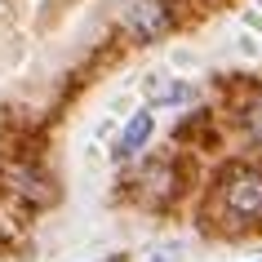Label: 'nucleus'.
Returning <instances> with one entry per match:
<instances>
[{"instance_id":"1","label":"nucleus","mask_w":262,"mask_h":262,"mask_svg":"<svg viewBox=\"0 0 262 262\" xmlns=\"http://www.w3.org/2000/svg\"><path fill=\"white\" fill-rule=\"evenodd\" d=\"M218 209L222 218H231L235 227H253L262 222V169L231 165L218 182Z\"/></svg>"},{"instance_id":"2","label":"nucleus","mask_w":262,"mask_h":262,"mask_svg":"<svg viewBox=\"0 0 262 262\" xmlns=\"http://www.w3.org/2000/svg\"><path fill=\"white\" fill-rule=\"evenodd\" d=\"M151 134H156V116H151V111H134L129 124L120 129V138H116V160H134V156L147 147Z\"/></svg>"},{"instance_id":"3","label":"nucleus","mask_w":262,"mask_h":262,"mask_svg":"<svg viewBox=\"0 0 262 262\" xmlns=\"http://www.w3.org/2000/svg\"><path fill=\"white\" fill-rule=\"evenodd\" d=\"M195 84L182 80V76H151L147 80V102L151 107H182V102H191Z\"/></svg>"},{"instance_id":"4","label":"nucleus","mask_w":262,"mask_h":262,"mask_svg":"<svg viewBox=\"0 0 262 262\" xmlns=\"http://www.w3.org/2000/svg\"><path fill=\"white\" fill-rule=\"evenodd\" d=\"M165 27H169V9L160 5V0H156V5H151V0H142V5L129 9V31H134L138 40H156Z\"/></svg>"},{"instance_id":"5","label":"nucleus","mask_w":262,"mask_h":262,"mask_svg":"<svg viewBox=\"0 0 262 262\" xmlns=\"http://www.w3.org/2000/svg\"><path fill=\"white\" fill-rule=\"evenodd\" d=\"M240 129H245V142L253 151H262V98H253L245 111H240Z\"/></svg>"},{"instance_id":"6","label":"nucleus","mask_w":262,"mask_h":262,"mask_svg":"<svg viewBox=\"0 0 262 262\" xmlns=\"http://www.w3.org/2000/svg\"><path fill=\"white\" fill-rule=\"evenodd\" d=\"M258 262H262V258H258Z\"/></svg>"}]
</instances>
